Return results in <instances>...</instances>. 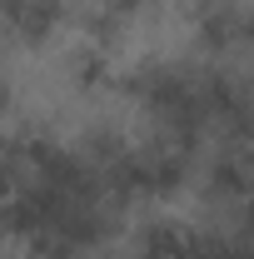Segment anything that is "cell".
I'll return each mask as SVG.
<instances>
[{
	"label": "cell",
	"mask_w": 254,
	"mask_h": 259,
	"mask_svg": "<svg viewBox=\"0 0 254 259\" xmlns=\"http://www.w3.org/2000/svg\"><path fill=\"white\" fill-rule=\"evenodd\" d=\"M0 110H5V80H0Z\"/></svg>",
	"instance_id": "7a4b0ae2"
},
{
	"label": "cell",
	"mask_w": 254,
	"mask_h": 259,
	"mask_svg": "<svg viewBox=\"0 0 254 259\" xmlns=\"http://www.w3.org/2000/svg\"><path fill=\"white\" fill-rule=\"evenodd\" d=\"M0 15L20 35H45L60 20V0H0Z\"/></svg>",
	"instance_id": "6da1fadb"
}]
</instances>
